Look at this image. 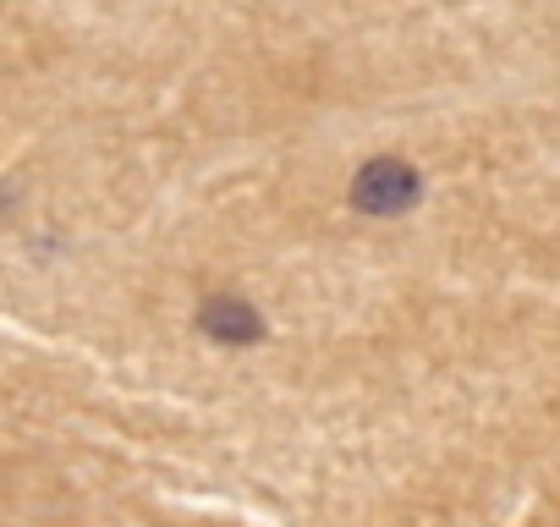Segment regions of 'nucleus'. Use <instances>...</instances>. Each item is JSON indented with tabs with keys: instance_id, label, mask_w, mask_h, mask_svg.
<instances>
[{
	"instance_id": "nucleus-1",
	"label": "nucleus",
	"mask_w": 560,
	"mask_h": 527,
	"mask_svg": "<svg viewBox=\"0 0 560 527\" xmlns=\"http://www.w3.org/2000/svg\"><path fill=\"white\" fill-rule=\"evenodd\" d=\"M352 203L369 214H401L418 203V171L407 160H369L352 176Z\"/></svg>"
},
{
	"instance_id": "nucleus-2",
	"label": "nucleus",
	"mask_w": 560,
	"mask_h": 527,
	"mask_svg": "<svg viewBox=\"0 0 560 527\" xmlns=\"http://www.w3.org/2000/svg\"><path fill=\"white\" fill-rule=\"evenodd\" d=\"M203 336H214V341H225V347H247V341L264 336V325H258V314H253L247 303L220 297V303L203 308Z\"/></svg>"
}]
</instances>
